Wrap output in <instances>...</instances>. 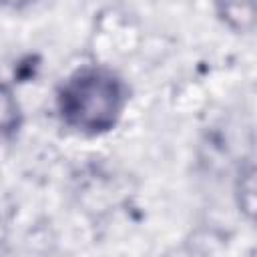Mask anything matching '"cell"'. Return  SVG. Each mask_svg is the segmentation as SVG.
Here are the masks:
<instances>
[{
    "instance_id": "1",
    "label": "cell",
    "mask_w": 257,
    "mask_h": 257,
    "mask_svg": "<svg viewBox=\"0 0 257 257\" xmlns=\"http://www.w3.org/2000/svg\"><path fill=\"white\" fill-rule=\"evenodd\" d=\"M128 100L124 80L104 66L72 72L56 92V112L74 133L96 137L112 131Z\"/></svg>"
},
{
    "instance_id": "2",
    "label": "cell",
    "mask_w": 257,
    "mask_h": 257,
    "mask_svg": "<svg viewBox=\"0 0 257 257\" xmlns=\"http://www.w3.org/2000/svg\"><path fill=\"white\" fill-rule=\"evenodd\" d=\"M217 18L233 32L247 34L255 26V0H213Z\"/></svg>"
},
{
    "instance_id": "3",
    "label": "cell",
    "mask_w": 257,
    "mask_h": 257,
    "mask_svg": "<svg viewBox=\"0 0 257 257\" xmlns=\"http://www.w3.org/2000/svg\"><path fill=\"white\" fill-rule=\"evenodd\" d=\"M235 203L239 213L247 219L253 221L255 215V163L253 157H247L241 161L237 175H235Z\"/></svg>"
},
{
    "instance_id": "4",
    "label": "cell",
    "mask_w": 257,
    "mask_h": 257,
    "mask_svg": "<svg viewBox=\"0 0 257 257\" xmlns=\"http://www.w3.org/2000/svg\"><path fill=\"white\" fill-rule=\"evenodd\" d=\"M22 124V110L14 90L0 82V139H8L18 133Z\"/></svg>"
},
{
    "instance_id": "5",
    "label": "cell",
    "mask_w": 257,
    "mask_h": 257,
    "mask_svg": "<svg viewBox=\"0 0 257 257\" xmlns=\"http://www.w3.org/2000/svg\"><path fill=\"white\" fill-rule=\"evenodd\" d=\"M30 2H34V0H0L2 6H6V8H14V10L24 8V6H28Z\"/></svg>"
}]
</instances>
